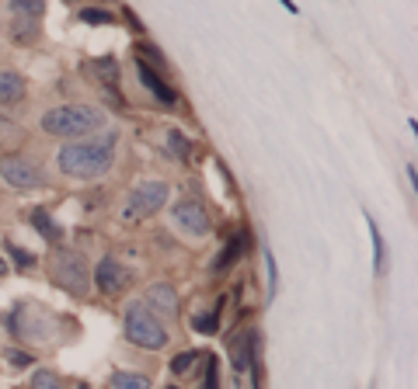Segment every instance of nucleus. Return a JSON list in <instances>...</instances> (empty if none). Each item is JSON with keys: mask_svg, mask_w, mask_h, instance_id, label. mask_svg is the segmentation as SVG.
Masks as SVG:
<instances>
[{"mask_svg": "<svg viewBox=\"0 0 418 389\" xmlns=\"http://www.w3.org/2000/svg\"><path fill=\"white\" fill-rule=\"evenodd\" d=\"M0 184L7 191H39L49 184V174L35 157L7 150V153H0Z\"/></svg>", "mask_w": 418, "mask_h": 389, "instance_id": "0eeeda50", "label": "nucleus"}, {"mask_svg": "<svg viewBox=\"0 0 418 389\" xmlns=\"http://www.w3.org/2000/svg\"><path fill=\"white\" fill-rule=\"evenodd\" d=\"M11 136H21V132H18V125H14L11 118L0 115V143H11Z\"/></svg>", "mask_w": 418, "mask_h": 389, "instance_id": "c756f323", "label": "nucleus"}, {"mask_svg": "<svg viewBox=\"0 0 418 389\" xmlns=\"http://www.w3.org/2000/svg\"><path fill=\"white\" fill-rule=\"evenodd\" d=\"M32 226H35V233H39L46 243H60L63 240V226H56V219H53L46 209H35V212H32Z\"/></svg>", "mask_w": 418, "mask_h": 389, "instance_id": "f3484780", "label": "nucleus"}, {"mask_svg": "<svg viewBox=\"0 0 418 389\" xmlns=\"http://www.w3.org/2000/svg\"><path fill=\"white\" fill-rule=\"evenodd\" d=\"M202 358V351H195V347H188V351H178L175 358H171V372L175 376H188L192 369H195V362Z\"/></svg>", "mask_w": 418, "mask_h": 389, "instance_id": "393cba45", "label": "nucleus"}, {"mask_svg": "<svg viewBox=\"0 0 418 389\" xmlns=\"http://www.w3.org/2000/svg\"><path fill=\"white\" fill-rule=\"evenodd\" d=\"M91 285H98L102 295L116 299V295H122V292L133 285V268H125L116 254H105V257L98 261V268L91 272Z\"/></svg>", "mask_w": 418, "mask_h": 389, "instance_id": "1a4fd4ad", "label": "nucleus"}, {"mask_svg": "<svg viewBox=\"0 0 418 389\" xmlns=\"http://www.w3.org/2000/svg\"><path fill=\"white\" fill-rule=\"evenodd\" d=\"M168 198H171V184L164 177H147V181H140L136 188H129L122 195V205H119V212H116V219L122 226H140V222L154 219L168 205Z\"/></svg>", "mask_w": 418, "mask_h": 389, "instance_id": "20e7f679", "label": "nucleus"}, {"mask_svg": "<svg viewBox=\"0 0 418 389\" xmlns=\"http://www.w3.org/2000/svg\"><path fill=\"white\" fill-rule=\"evenodd\" d=\"M136 59H140V63H147V66H150V70H157V73H168V59L161 56L157 46H150V42H140V46H136Z\"/></svg>", "mask_w": 418, "mask_h": 389, "instance_id": "4be33fe9", "label": "nucleus"}, {"mask_svg": "<svg viewBox=\"0 0 418 389\" xmlns=\"http://www.w3.org/2000/svg\"><path fill=\"white\" fill-rule=\"evenodd\" d=\"M4 362H7L14 372H21V369H32V365H35V355L25 351V347H7V351H4Z\"/></svg>", "mask_w": 418, "mask_h": 389, "instance_id": "a878e982", "label": "nucleus"}, {"mask_svg": "<svg viewBox=\"0 0 418 389\" xmlns=\"http://www.w3.org/2000/svg\"><path fill=\"white\" fill-rule=\"evenodd\" d=\"M122 333L133 347L140 351H164L171 344V333L164 327V320L143 302V299H133L125 302V313H122Z\"/></svg>", "mask_w": 418, "mask_h": 389, "instance_id": "7ed1b4c3", "label": "nucleus"}, {"mask_svg": "<svg viewBox=\"0 0 418 389\" xmlns=\"http://www.w3.org/2000/svg\"><path fill=\"white\" fill-rule=\"evenodd\" d=\"M265 254V272H269V292H265V302H276V295H279V264H276V254L265 247L262 250Z\"/></svg>", "mask_w": 418, "mask_h": 389, "instance_id": "b1692460", "label": "nucleus"}, {"mask_svg": "<svg viewBox=\"0 0 418 389\" xmlns=\"http://www.w3.org/2000/svg\"><path fill=\"white\" fill-rule=\"evenodd\" d=\"M28 101V80L14 66H0V108H21Z\"/></svg>", "mask_w": 418, "mask_h": 389, "instance_id": "f8f14e48", "label": "nucleus"}, {"mask_svg": "<svg viewBox=\"0 0 418 389\" xmlns=\"http://www.w3.org/2000/svg\"><path fill=\"white\" fill-rule=\"evenodd\" d=\"M7 11L11 18H39L46 14V0H7Z\"/></svg>", "mask_w": 418, "mask_h": 389, "instance_id": "aec40b11", "label": "nucleus"}, {"mask_svg": "<svg viewBox=\"0 0 418 389\" xmlns=\"http://www.w3.org/2000/svg\"><path fill=\"white\" fill-rule=\"evenodd\" d=\"M202 389H220V362L216 355L206 358V372H202Z\"/></svg>", "mask_w": 418, "mask_h": 389, "instance_id": "c85d7f7f", "label": "nucleus"}, {"mask_svg": "<svg viewBox=\"0 0 418 389\" xmlns=\"http://www.w3.org/2000/svg\"><path fill=\"white\" fill-rule=\"evenodd\" d=\"M143 302H147L161 320H175L181 313V295L171 281H150L147 292H143Z\"/></svg>", "mask_w": 418, "mask_h": 389, "instance_id": "9d476101", "label": "nucleus"}, {"mask_svg": "<svg viewBox=\"0 0 418 389\" xmlns=\"http://www.w3.org/2000/svg\"><path fill=\"white\" fill-rule=\"evenodd\" d=\"M39 35H42L39 18H14L11 21V39L18 46H32V42H39Z\"/></svg>", "mask_w": 418, "mask_h": 389, "instance_id": "2eb2a0df", "label": "nucleus"}, {"mask_svg": "<svg viewBox=\"0 0 418 389\" xmlns=\"http://www.w3.org/2000/svg\"><path fill=\"white\" fill-rule=\"evenodd\" d=\"M77 389H87V386H84V383H80V386H77Z\"/></svg>", "mask_w": 418, "mask_h": 389, "instance_id": "473e14b6", "label": "nucleus"}, {"mask_svg": "<svg viewBox=\"0 0 418 389\" xmlns=\"http://www.w3.org/2000/svg\"><path fill=\"white\" fill-rule=\"evenodd\" d=\"M87 70L94 73V80H98L105 91H119V59H116V56H98Z\"/></svg>", "mask_w": 418, "mask_h": 389, "instance_id": "4468645a", "label": "nucleus"}, {"mask_svg": "<svg viewBox=\"0 0 418 389\" xmlns=\"http://www.w3.org/2000/svg\"><path fill=\"white\" fill-rule=\"evenodd\" d=\"M109 125V115L102 105H91V101H60V105H49V108L39 111L35 118V129L49 139H84V136H94L98 129Z\"/></svg>", "mask_w": 418, "mask_h": 389, "instance_id": "f03ea898", "label": "nucleus"}, {"mask_svg": "<svg viewBox=\"0 0 418 389\" xmlns=\"http://www.w3.org/2000/svg\"><path fill=\"white\" fill-rule=\"evenodd\" d=\"M220 317H223V299H216V306L209 313L192 317V331L202 333V337H213V333H220Z\"/></svg>", "mask_w": 418, "mask_h": 389, "instance_id": "a211bd4d", "label": "nucleus"}, {"mask_svg": "<svg viewBox=\"0 0 418 389\" xmlns=\"http://www.w3.org/2000/svg\"><path fill=\"white\" fill-rule=\"evenodd\" d=\"M168 389H178V386H168Z\"/></svg>", "mask_w": 418, "mask_h": 389, "instance_id": "72a5a7b5", "label": "nucleus"}, {"mask_svg": "<svg viewBox=\"0 0 418 389\" xmlns=\"http://www.w3.org/2000/svg\"><path fill=\"white\" fill-rule=\"evenodd\" d=\"M46 272L53 278V285L70 292L73 299H84L91 292V268H87V257L77 247H56L46 261Z\"/></svg>", "mask_w": 418, "mask_h": 389, "instance_id": "39448f33", "label": "nucleus"}, {"mask_svg": "<svg viewBox=\"0 0 418 389\" xmlns=\"http://www.w3.org/2000/svg\"><path fill=\"white\" fill-rule=\"evenodd\" d=\"M119 129H98L94 136L84 139H66L53 153V170L63 181H77V184H91L112 174L116 157H119Z\"/></svg>", "mask_w": 418, "mask_h": 389, "instance_id": "f257e3e1", "label": "nucleus"}, {"mask_svg": "<svg viewBox=\"0 0 418 389\" xmlns=\"http://www.w3.org/2000/svg\"><path fill=\"white\" fill-rule=\"evenodd\" d=\"M133 66H136V77H140L143 91H147L157 105H164V108H175V105H178V94H175V87L164 80V73L150 70V66H147V63H140V59H133Z\"/></svg>", "mask_w": 418, "mask_h": 389, "instance_id": "9b49d317", "label": "nucleus"}, {"mask_svg": "<svg viewBox=\"0 0 418 389\" xmlns=\"http://www.w3.org/2000/svg\"><path fill=\"white\" fill-rule=\"evenodd\" d=\"M366 222H369V236H373V272L376 275H383V257H387V250H383V233H380V226H376V219L366 212Z\"/></svg>", "mask_w": 418, "mask_h": 389, "instance_id": "412c9836", "label": "nucleus"}, {"mask_svg": "<svg viewBox=\"0 0 418 389\" xmlns=\"http://www.w3.org/2000/svg\"><path fill=\"white\" fill-rule=\"evenodd\" d=\"M168 226L178 233L181 240L202 243V240H209V233H213V216L206 212L202 202H195V198H178V202L171 205V212H168Z\"/></svg>", "mask_w": 418, "mask_h": 389, "instance_id": "6e6552de", "label": "nucleus"}, {"mask_svg": "<svg viewBox=\"0 0 418 389\" xmlns=\"http://www.w3.org/2000/svg\"><path fill=\"white\" fill-rule=\"evenodd\" d=\"M7 272H11V268H7V261L0 257V278H7Z\"/></svg>", "mask_w": 418, "mask_h": 389, "instance_id": "2f4dec72", "label": "nucleus"}, {"mask_svg": "<svg viewBox=\"0 0 418 389\" xmlns=\"http://www.w3.org/2000/svg\"><path fill=\"white\" fill-rule=\"evenodd\" d=\"M63 320L32 306V302H14L11 306V317H7V331L14 340H25V344H53L49 333H56L53 327H60Z\"/></svg>", "mask_w": 418, "mask_h": 389, "instance_id": "423d86ee", "label": "nucleus"}, {"mask_svg": "<svg viewBox=\"0 0 418 389\" xmlns=\"http://www.w3.org/2000/svg\"><path fill=\"white\" fill-rule=\"evenodd\" d=\"M122 18H125V21H129V25H133V32H136V35H143V25H140V18H136V14H133V11H129V7H125V11H122Z\"/></svg>", "mask_w": 418, "mask_h": 389, "instance_id": "7c9ffc66", "label": "nucleus"}, {"mask_svg": "<svg viewBox=\"0 0 418 389\" xmlns=\"http://www.w3.org/2000/svg\"><path fill=\"white\" fill-rule=\"evenodd\" d=\"M32 389H66V383H63L53 369H39L32 376Z\"/></svg>", "mask_w": 418, "mask_h": 389, "instance_id": "cd10ccee", "label": "nucleus"}, {"mask_svg": "<svg viewBox=\"0 0 418 389\" xmlns=\"http://www.w3.org/2000/svg\"><path fill=\"white\" fill-rule=\"evenodd\" d=\"M109 389H154V379L143 372H116Z\"/></svg>", "mask_w": 418, "mask_h": 389, "instance_id": "6ab92c4d", "label": "nucleus"}, {"mask_svg": "<svg viewBox=\"0 0 418 389\" xmlns=\"http://www.w3.org/2000/svg\"><path fill=\"white\" fill-rule=\"evenodd\" d=\"M84 25H105V28H112L119 18L109 11V7H80V14H77Z\"/></svg>", "mask_w": 418, "mask_h": 389, "instance_id": "5701e85b", "label": "nucleus"}, {"mask_svg": "<svg viewBox=\"0 0 418 389\" xmlns=\"http://www.w3.org/2000/svg\"><path fill=\"white\" fill-rule=\"evenodd\" d=\"M244 243H247V233H240V236H230L227 240V247L213 257V264H209V272L213 275H227L234 264H238L240 257H244Z\"/></svg>", "mask_w": 418, "mask_h": 389, "instance_id": "ddd939ff", "label": "nucleus"}, {"mask_svg": "<svg viewBox=\"0 0 418 389\" xmlns=\"http://www.w3.org/2000/svg\"><path fill=\"white\" fill-rule=\"evenodd\" d=\"M7 254H11V261L21 268V272H32L35 264H39V257L28 250V247H18V243H7Z\"/></svg>", "mask_w": 418, "mask_h": 389, "instance_id": "bb28decb", "label": "nucleus"}, {"mask_svg": "<svg viewBox=\"0 0 418 389\" xmlns=\"http://www.w3.org/2000/svg\"><path fill=\"white\" fill-rule=\"evenodd\" d=\"M168 150L178 157L181 164H192V157H195V139H192L188 132H181V129H168Z\"/></svg>", "mask_w": 418, "mask_h": 389, "instance_id": "dca6fc26", "label": "nucleus"}]
</instances>
